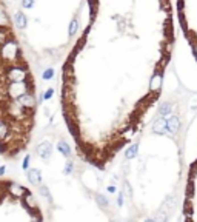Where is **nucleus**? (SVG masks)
Wrapping results in <instances>:
<instances>
[{
    "mask_svg": "<svg viewBox=\"0 0 197 222\" xmlns=\"http://www.w3.org/2000/svg\"><path fill=\"white\" fill-rule=\"evenodd\" d=\"M75 29H77V20H73V23L69 26V36H74Z\"/></svg>",
    "mask_w": 197,
    "mask_h": 222,
    "instance_id": "nucleus-5",
    "label": "nucleus"
},
{
    "mask_svg": "<svg viewBox=\"0 0 197 222\" xmlns=\"http://www.w3.org/2000/svg\"><path fill=\"white\" fill-rule=\"evenodd\" d=\"M91 16L85 33L77 40L63 68L91 63L77 71L63 72L62 103L73 99L83 88H91L86 96L111 110L108 134V159L132 139L149 108L160 94L163 70L173 49L142 48L173 45V28L142 37V19L132 11L137 0H88ZM105 111V110H103Z\"/></svg>",
    "mask_w": 197,
    "mask_h": 222,
    "instance_id": "nucleus-1",
    "label": "nucleus"
},
{
    "mask_svg": "<svg viewBox=\"0 0 197 222\" xmlns=\"http://www.w3.org/2000/svg\"><path fill=\"white\" fill-rule=\"evenodd\" d=\"M177 117H171V119H169V122H168V125H169V130H171V131H176L177 130Z\"/></svg>",
    "mask_w": 197,
    "mask_h": 222,
    "instance_id": "nucleus-4",
    "label": "nucleus"
},
{
    "mask_svg": "<svg viewBox=\"0 0 197 222\" xmlns=\"http://www.w3.org/2000/svg\"><path fill=\"white\" fill-rule=\"evenodd\" d=\"M17 22H19V26H20V28H25V26H26L25 16H23L22 13H19V14H17Z\"/></svg>",
    "mask_w": 197,
    "mask_h": 222,
    "instance_id": "nucleus-3",
    "label": "nucleus"
},
{
    "mask_svg": "<svg viewBox=\"0 0 197 222\" xmlns=\"http://www.w3.org/2000/svg\"><path fill=\"white\" fill-rule=\"evenodd\" d=\"M37 97L28 60L0 0V156L22 154L32 136Z\"/></svg>",
    "mask_w": 197,
    "mask_h": 222,
    "instance_id": "nucleus-2",
    "label": "nucleus"
},
{
    "mask_svg": "<svg viewBox=\"0 0 197 222\" xmlns=\"http://www.w3.org/2000/svg\"><path fill=\"white\" fill-rule=\"evenodd\" d=\"M23 6H25V8H29V6H32V0H25V2H23Z\"/></svg>",
    "mask_w": 197,
    "mask_h": 222,
    "instance_id": "nucleus-6",
    "label": "nucleus"
}]
</instances>
